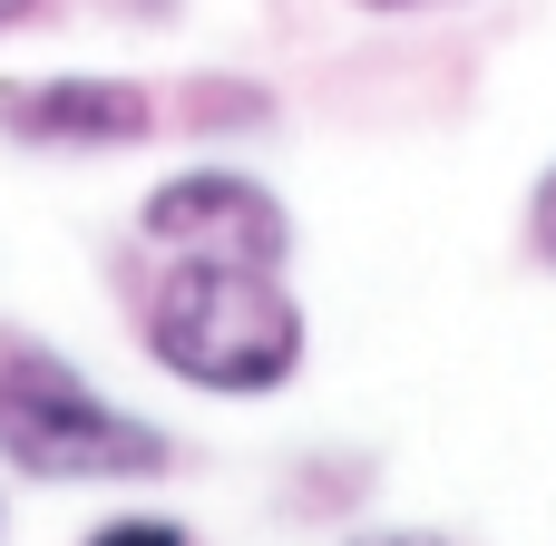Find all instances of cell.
<instances>
[{
    "instance_id": "obj_1",
    "label": "cell",
    "mask_w": 556,
    "mask_h": 546,
    "mask_svg": "<svg viewBox=\"0 0 556 546\" xmlns=\"http://www.w3.org/2000/svg\"><path fill=\"white\" fill-rule=\"evenodd\" d=\"M137 342L195 401H274L313 361V313L283 264H166L147 283Z\"/></svg>"
},
{
    "instance_id": "obj_2",
    "label": "cell",
    "mask_w": 556,
    "mask_h": 546,
    "mask_svg": "<svg viewBox=\"0 0 556 546\" xmlns=\"http://www.w3.org/2000/svg\"><path fill=\"white\" fill-rule=\"evenodd\" d=\"M0 469L29 488H147L176 469V440L117 410L49 342H0Z\"/></svg>"
},
{
    "instance_id": "obj_3",
    "label": "cell",
    "mask_w": 556,
    "mask_h": 546,
    "mask_svg": "<svg viewBox=\"0 0 556 546\" xmlns=\"http://www.w3.org/2000/svg\"><path fill=\"white\" fill-rule=\"evenodd\" d=\"M137 244L166 264H293V215L244 166H176L137 195Z\"/></svg>"
},
{
    "instance_id": "obj_4",
    "label": "cell",
    "mask_w": 556,
    "mask_h": 546,
    "mask_svg": "<svg viewBox=\"0 0 556 546\" xmlns=\"http://www.w3.org/2000/svg\"><path fill=\"white\" fill-rule=\"evenodd\" d=\"M166 127V98L117 68H49V78H0V137L39 156H127Z\"/></svg>"
},
{
    "instance_id": "obj_5",
    "label": "cell",
    "mask_w": 556,
    "mask_h": 546,
    "mask_svg": "<svg viewBox=\"0 0 556 546\" xmlns=\"http://www.w3.org/2000/svg\"><path fill=\"white\" fill-rule=\"evenodd\" d=\"M166 117L186 127V137H264L274 127V88L264 78H186L176 98H166Z\"/></svg>"
},
{
    "instance_id": "obj_6",
    "label": "cell",
    "mask_w": 556,
    "mask_h": 546,
    "mask_svg": "<svg viewBox=\"0 0 556 546\" xmlns=\"http://www.w3.org/2000/svg\"><path fill=\"white\" fill-rule=\"evenodd\" d=\"M78 546H205L186 518H98Z\"/></svg>"
},
{
    "instance_id": "obj_7",
    "label": "cell",
    "mask_w": 556,
    "mask_h": 546,
    "mask_svg": "<svg viewBox=\"0 0 556 546\" xmlns=\"http://www.w3.org/2000/svg\"><path fill=\"white\" fill-rule=\"evenodd\" d=\"M528 254L556 274V156L538 166V186H528Z\"/></svg>"
},
{
    "instance_id": "obj_8",
    "label": "cell",
    "mask_w": 556,
    "mask_h": 546,
    "mask_svg": "<svg viewBox=\"0 0 556 546\" xmlns=\"http://www.w3.org/2000/svg\"><path fill=\"white\" fill-rule=\"evenodd\" d=\"M342 546H459L450 528H362V537H342Z\"/></svg>"
},
{
    "instance_id": "obj_9",
    "label": "cell",
    "mask_w": 556,
    "mask_h": 546,
    "mask_svg": "<svg viewBox=\"0 0 556 546\" xmlns=\"http://www.w3.org/2000/svg\"><path fill=\"white\" fill-rule=\"evenodd\" d=\"M352 10H371V20H420V10H469V0H352Z\"/></svg>"
},
{
    "instance_id": "obj_10",
    "label": "cell",
    "mask_w": 556,
    "mask_h": 546,
    "mask_svg": "<svg viewBox=\"0 0 556 546\" xmlns=\"http://www.w3.org/2000/svg\"><path fill=\"white\" fill-rule=\"evenodd\" d=\"M108 10H117V20H176L186 0H108Z\"/></svg>"
},
{
    "instance_id": "obj_11",
    "label": "cell",
    "mask_w": 556,
    "mask_h": 546,
    "mask_svg": "<svg viewBox=\"0 0 556 546\" xmlns=\"http://www.w3.org/2000/svg\"><path fill=\"white\" fill-rule=\"evenodd\" d=\"M39 20V0H0V29H29Z\"/></svg>"
},
{
    "instance_id": "obj_12",
    "label": "cell",
    "mask_w": 556,
    "mask_h": 546,
    "mask_svg": "<svg viewBox=\"0 0 556 546\" xmlns=\"http://www.w3.org/2000/svg\"><path fill=\"white\" fill-rule=\"evenodd\" d=\"M0 537H10V508H0Z\"/></svg>"
}]
</instances>
